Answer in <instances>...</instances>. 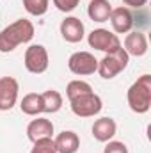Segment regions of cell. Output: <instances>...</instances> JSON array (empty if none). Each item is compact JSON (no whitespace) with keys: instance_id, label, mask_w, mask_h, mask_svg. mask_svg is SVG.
I'll list each match as a JSON object with an SVG mask.
<instances>
[{"instance_id":"20","label":"cell","mask_w":151,"mask_h":153,"mask_svg":"<svg viewBox=\"0 0 151 153\" xmlns=\"http://www.w3.org/2000/svg\"><path fill=\"white\" fill-rule=\"evenodd\" d=\"M32 150L30 153H57L55 150V144H53V139L52 137H44V139H39L36 143H32Z\"/></svg>"},{"instance_id":"16","label":"cell","mask_w":151,"mask_h":153,"mask_svg":"<svg viewBox=\"0 0 151 153\" xmlns=\"http://www.w3.org/2000/svg\"><path fill=\"white\" fill-rule=\"evenodd\" d=\"M21 112L27 116H39L43 112V98L41 93H27L20 102Z\"/></svg>"},{"instance_id":"12","label":"cell","mask_w":151,"mask_h":153,"mask_svg":"<svg viewBox=\"0 0 151 153\" xmlns=\"http://www.w3.org/2000/svg\"><path fill=\"white\" fill-rule=\"evenodd\" d=\"M91 130H93V137L98 143H109V141H112V137L117 132V123L114 121L112 117L105 116V117L96 119Z\"/></svg>"},{"instance_id":"11","label":"cell","mask_w":151,"mask_h":153,"mask_svg":"<svg viewBox=\"0 0 151 153\" xmlns=\"http://www.w3.org/2000/svg\"><path fill=\"white\" fill-rule=\"evenodd\" d=\"M123 48L128 55L133 57H142L148 53V38L144 32L135 30V32H128L126 38L123 41Z\"/></svg>"},{"instance_id":"5","label":"cell","mask_w":151,"mask_h":153,"mask_svg":"<svg viewBox=\"0 0 151 153\" xmlns=\"http://www.w3.org/2000/svg\"><path fill=\"white\" fill-rule=\"evenodd\" d=\"M70 107H71V112L78 117H93V116L100 114L101 109H103V102L101 98L93 91L89 94H82L75 100L70 102Z\"/></svg>"},{"instance_id":"23","label":"cell","mask_w":151,"mask_h":153,"mask_svg":"<svg viewBox=\"0 0 151 153\" xmlns=\"http://www.w3.org/2000/svg\"><path fill=\"white\" fill-rule=\"evenodd\" d=\"M123 4L130 9V7H135V9H141L148 4V0H123Z\"/></svg>"},{"instance_id":"7","label":"cell","mask_w":151,"mask_h":153,"mask_svg":"<svg viewBox=\"0 0 151 153\" xmlns=\"http://www.w3.org/2000/svg\"><path fill=\"white\" fill-rule=\"evenodd\" d=\"M68 68L73 75L78 76L93 75L98 70V59L91 52H75L68 59Z\"/></svg>"},{"instance_id":"15","label":"cell","mask_w":151,"mask_h":153,"mask_svg":"<svg viewBox=\"0 0 151 153\" xmlns=\"http://www.w3.org/2000/svg\"><path fill=\"white\" fill-rule=\"evenodd\" d=\"M110 13H112V4L109 0H91L89 5H87V14L96 23L109 22Z\"/></svg>"},{"instance_id":"18","label":"cell","mask_w":151,"mask_h":153,"mask_svg":"<svg viewBox=\"0 0 151 153\" xmlns=\"http://www.w3.org/2000/svg\"><path fill=\"white\" fill-rule=\"evenodd\" d=\"M89 93H93V87L85 80H71L66 85V96H68L70 102L78 98V96H82V94H89Z\"/></svg>"},{"instance_id":"4","label":"cell","mask_w":151,"mask_h":153,"mask_svg":"<svg viewBox=\"0 0 151 153\" xmlns=\"http://www.w3.org/2000/svg\"><path fill=\"white\" fill-rule=\"evenodd\" d=\"M23 64H25V70H27L29 73H34V75L44 73V71L48 70V64H50L48 50H46L43 45H30V46L25 50Z\"/></svg>"},{"instance_id":"19","label":"cell","mask_w":151,"mask_h":153,"mask_svg":"<svg viewBox=\"0 0 151 153\" xmlns=\"http://www.w3.org/2000/svg\"><path fill=\"white\" fill-rule=\"evenodd\" d=\"M21 2H23L25 11L29 14H32V16H43V14H46L48 4H50V0H21Z\"/></svg>"},{"instance_id":"21","label":"cell","mask_w":151,"mask_h":153,"mask_svg":"<svg viewBox=\"0 0 151 153\" xmlns=\"http://www.w3.org/2000/svg\"><path fill=\"white\" fill-rule=\"evenodd\" d=\"M53 2V5L59 9V11H62V13H71V11H75L76 5L80 4V0H52Z\"/></svg>"},{"instance_id":"9","label":"cell","mask_w":151,"mask_h":153,"mask_svg":"<svg viewBox=\"0 0 151 153\" xmlns=\"http://www.w3.org/2000/svg\"><path fill=\"white\" fill-rule=\"evenodd\" d=\"M61 36L68 43H80L85 36V27L82 20L76 16H66L61 22Z\"/></svg>"},{"instance_id":"17","label":"cell","mask_w":151,"mask_h":153,"mask_svg":"<svg viewBox=\"0 0 151 153\" xmlns=\"http://www.w3.org/2000/svg\"><path fill=\"white\" fill-rule=\"evenodd\" d=\"M43 98V112L46 114H55L62 109V94L55 89H48L44 93H41Z\"/></svg>"},{"instance_id":"10","label":"cell","mask_w":151,"mask_h":153,"mask_svg":"<svg viewBox=\"0 0 151 153\" xmlns=\"http://www.w3.org/2000/svg\"><path fill=\"white\" fill-rule=\"evenodd\" d=\"M109 22H110L115 34H128V32H132V27L135 23L133 14H132V11L128 7H115V9H112Z\"/></svg>"},{"instance_id":"14","label":"cell","mask_w":151,"mask_h":153,"mask_svg":"<svg viewBox=\"0 0 151 153\" xmlns=\"http://www.w3.org/2000/svg\"><path fill=\"white\" fill-rule=\"evenodd\" d=\"M57 153H76L80 148V137L73 130H64L53 139Z\"/></svg>"},{"instance_id":"2","label":"cell","mask_w":151,"mask_h":153,"mask_svg":"<svg viewBox=\"0 0 151 153\" xmlns=\"http://www.w3.org/2000/svg\"><path fill=\"white\" fill-rule=\"evenodd\" d=\"M128 107L137 114H146L151 107V75H142L128 87Z\"/></svg>"},{"instance_id":"3","label":"cell","mask_w":151,"mask_h":153,"mask_svg":"<svg viewBox=\"0 0 151 153\" xmlns=\"http://www.w3.org/2000/svg\"><path fill=\"white\" fill-rule=\"evenodd\" d=\"M130 62V55L124 52V48H117L115 52H110V53H105V57L101 61H98V70L96 73H100L101 78L105 80H110L114 76H117L121 71L126 70Z\"/></svg>"},{"instance_id":"13","label":"cell","mask_w":151,"mask_h":153,"mask_svg":"<svg viewBox=\"0 0 151 153\" xmlns=\"http://www.w3.org/2000/svg\"><path fill=\"white\" fill-rule=\"evenodd\" d=\"M52 135H53V123L46 117H36L27 125V137L32 143Z\"/></svg>"},{"instance_id":"1","label":"cell","mask_w":151,"mask_h":153,"mask_svg":"<svg viewBox=\"0 0 151 153\" xmlns=\"http://www.w3.org/2000/svg\"><path fill=\"white\" fill-rule=\"evenodd\" d=\"M34 23L30 20H16L11 25H7L2 32H0V52L2 53H9L13 50H16L20 45L29 43L34 38Z\"/></svg>"},{"instance_id":"8","label":"cell","mask_w":151,"mask_h":153,"mask_svg":"<svg viewBox=\"0 0 151 153\" xmlns=\"http://www.w3.org/2000/svg\"><path fill=\"white\" fill-rule=\"evenodd\" d=\"M18 80L14 76H2L0 78V111H11L18 102Z\"/></svg>"},{"instance_id":"22","label":"cell","mask_w":151,"mask_h":153,"mask_svg":"<svg viewBox=\"0 0 151 153\" xmlns=\"http://www.w3.org/2000/svg\"><path fill=\"white\" fill-rule=\"evenodd\" d=\"M103 153H128V146L123 141H109L103 148Z\"/></svg>"},{"instance_id":"6","label":"cell","mask_w":151,"mask_h":153,"mask_svg":"<svg viewBox=\"0 0 151 153\" xmlns=\"http://www.w3.org/2000/svg\"><path fill=\"white\" fill-rule=\"evenodd\" d=\"M87 43L91 48L94 50H100V52H105V53H110L115 52L117 48H121V39L117 38V34H114L107 29H94L89 36H87Z\"/></svg>"}]
</instances>
